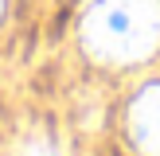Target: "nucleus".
<instances>
[{
    "label": "nucleus",
    "mask_w": 160,
    "mask_h": 156,
    "mask_svg": "<svg viewBox=\"0 0 160 156\" xmlns=\"http://www.w3.org/2000/svg\"><path fill=\"white\" fill-rule=\"evenodd\" d=\"M90 55L106 62H137L160 47V0H94L82 20Z\"/></svg>",
    "instance_id": "f257e3e1"
},
{
    "label": "nucleus",
    "mask_w": 160,
    "mask_h": 156,
    "mask_svg": "<svg viewBox=\"0 0 160 156\" xmlns=\"http://www.w3.org/2000/svg\"><path fill=\"white\" fill-rule=\"evenodd\" d=\"M16 156H62V152H59V144H55L47 133H31V137L20 140Z\"/></svg>",
    "instance_id": "7ed1b4c3"
},
{
    "label": "nucleus",
    "mask_w": 160,
    "mask_h": 156,
    "mask_svg": "<svg viewBox=\"0 0 160 156\" xmlns=\"http://www.w3.org/2000/svg\"><path fill=\"white\" fill-rule=\"evenodd\" d=\"M129 129H133V140H137L141 152L160 156V82L137 94L133 113H129Z\"/></svg>",
    "instance_id": "f03ea898"
}]
</instances>
